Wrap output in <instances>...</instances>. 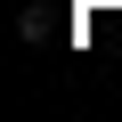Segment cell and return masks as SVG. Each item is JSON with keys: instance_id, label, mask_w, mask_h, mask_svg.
I'll return each instance as SVG.
<instances>
[{"instance_id": "obj_1", "label": "cell", "mask_w": 122, "mask_h": 122, "mask_svg": "<svg viewBox=\"0 0 122 122\" xmlns=\"http://www.w3.org/2000/svg\"><path fill=\"white\" fill-rule=\"evenodd\" d=\"M16 33H25V41H33V49H41V41H49V33H57V25H49V8H16Z\"/></svg>"}]
</instances>
